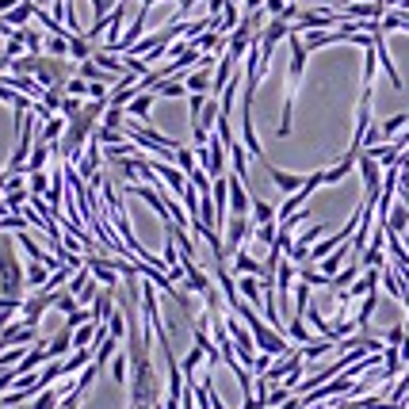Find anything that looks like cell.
<instances>
[{
    "instance_id": "obj_1",
    "label": "cell",
    "mask_w": 409,
    "mask_h": 409,
    "mask_svg": "<svg viewBox=\"0 0 409 409\" xmlns=\"http://www.w3.org/2000/svg\"><path fill=\"white\" fill-rule=\"evenodd\" d=\"M287 50H291V73H287V96H283V115H280V127H275V134L280 138H291V130H294V100H299V88H302V77H306V58H310V50L302 46V35L299 31H291L287 35Z\"/></svg>"
},
{
    "instance_id": "obj_2",
    "label": "cell",
    "mask_w": 409,
    "mask_h": 409,
    "mask_svg": "<svg viewBox=\"0 0 409 409\" xmlns=\"http://www.w3.org/2000/svg\"><path fill=\"white\" fill-rule=\"evenodd\" d=\"M234 314L241 317L245 329L252 333V340H257V352H264V356H275V359H280V356H291V352H294V348L287 345V337H283V333H275L272 325H268L264 317H260L257 310L249 306V302H241Z\"/></svg>"
},
{
    "instance_id": "obj_3",
    "label": "cell",
    "mask_w": 409,
    "mask_h": 409,
    "mask_svg": "<svg viewBox=\"0 0 409 409\" xmlns=\"http://www.w3.org/2000/svg\"><path fill=\"white\" fill-rule=\"evenodd\" d=\"M23 291H27V268L15 257L12 234H0V299L23 302Z\"/></svg>"
},
{
    "instance_id": "obj_4",
    "label": "cell",
    "mask_w": 409,
    "mask_h": 409,
    "mask_svg": "<svg viewBox=\"0 0 409 409\" xmlns=\"http://www.w3.org/2000/svg\"><path fill=\"white\" fill-rule=\"evenodd\" d=\"M134 364V390H130V402L134 409H153L161 406V382H157V371H153V359H130Z\"/></svg>"
},
{
    "instance_id": "obj_5",
    "label": "cell",
    "mask_w": 409,
    "mask_h": 409,
    "mask_svg": "<svg viewBox=\"0 0 409 409\" xmlns=\"http://www.w3.org/2000/svg\"><path fill=\"white\" fill-rule=\"evenodd\" d=\"M31 77H35L43 88H65L77 73H73L69 58H46V54H35V73H31Z\"/></svg>"
},
{
    "instance_id": "obj_6",
    "label": "cell",
    "mask_w": 409,
    "mask_h": 409,
    "mask_svg": "<svg viewBox=\"0 0 409 409\" xmlns=\"http://www.w3.org/2000/svg\"><path fill=\"white\" fill-rule=\"evenodd\" d=\"M356 168H359V176H364V199L379 203V195H382V165L371 157V153H359Z\"/></svg>"
},
{
    "instance_id": "obj_7",
    "label": "cell",
    "mask_w": 409,
    "mask_h": 409,
    "mask_svg": "<svg viewBox=\"0 0 409 409\" xmlns=\"http://www.w3.org/2000/svg\"><path fill=\"white\" fill-rule=\"evenodd\" d=\"M226 184H230V218H249L252 215V195H249V187H245V180H237L230 173Z\"/></svg>"
},
{
    "instance_id": "obj_8",
    "label": "cell",
    "mask_w": 409,
    "mask_h": 409,
    "mask_svg": "<svg viewBox=\"0 0 409 409\" xmlns=\"http://www.w3.org/2000/svg\"><path fill=\"white\" fill-rule=\"evenodd\" d=\"M54 302H58V294H54V291H38V294H31V299H23V310H20V314H23V322H27V325H35V329H38L43 314L54 306Z\"/></svg>"
},
{
    "instance_id": "obj_9",
    "label": "cell",
    "mask_w": 409,
    "mask_h": 409,
    "mask_svg": "<svg viewBox=\"0 0 409 409\" xmlns=\"http://www.w3.org/2000/svg\"><path fill=\"white\" fill-rule=\"evenodd\" d=\"M257 226H252V218H230L226 222V257H237L245 245V237H249Z\"/></svg>"
},
{
    "instance_id": "obj_10",
    "label": "cell",
    "mask_w": 409,
    "mask_h": 409,
    "mask_svg": "<svg viewBox=\"0 0 409 409\" xmlns=\"http://www.w3.org/2000/svg\"><path fill=\"white\" fill-rule=\"evenodd\" d=\"M264 165V173L272 176V184L280 187L283 195H294V192H302V184H306V176H299V173H283V168H275L272 161H260Z\"/></svg>"
},
{
    "instance_id": "obj_11",
    "label": "cell",
    "mask_w": 409,
    "mask_h": 409,
    "mask_svg": "<svg viewBox=\"0 0 409 409\" xmlns=\"http://www.w3.org/2000/svg\"><path fill=\"white\" fill-rule=\"evenodd\" d=\"M100 333H103L100 322H88V325H80V329H73V352L96 348V337H100Z\"/></svg>"
},
{
    "instance_id": "obj_12",
    "label": "cell",
    "mask_w": 409,
    "mask_h": 409,
    "mask_svg": "<svg viewBox=\"0 0 409 409\" xmlns=\"http://www.w3.org/2000/svg\"><path fill=\"white\" fill-rule=\"evenodd\" d=\"M226 150H230V165H234V176H237V180H249V150H245V145L237 142V138H234L230 145H226Z\"/></svg>"
},
{
    "instance_id": "obj_13",
    "label": "cell",
    "mask_w": 409,
    "mask_h": 409,
    "mask_svg": "<svg viewBox=\"0 0 409 409\" xmlns=\"http://www.w3.org/2000/svg\"><path fill=\"white\" fill-rule=\"evenodd\" d=\"M150 111H153V92H142V96H134V100H130L127 115L138 119L142 127H150Z\"/></svg>"
},
{
    "instance_id": "obj_14",
    "label": "cell",
    "mask_w": 409,
    "mask_h": 409,
    "mask_svg": "<svg viewBox=\"0 0 409 409\" xmlns=\"http://www.w3.org/2000/svg\"><path fill=\"white\" fill-rule=\"evenodd\" d=\"M382 226H387L390 234L406 237V234H409V207H406V203H394V210H390V218H387Z\"/></svg>"
},
{
    "instance_id": "obj_15",
    "label": "cell",
    "mask_w": 409,
    "mask_h": 409,
    "mask_svg": "<svg viewBox=\"0 0 409 409\" xmlns=\"http://www.w3.org/2000/svg\"><path fill=\"white\" fill-rule=\"evenodd\" d=\"M69 348H73V329L65 325L58 337H54L50 345H46V356H50V359H69Z\"/></svg>"
},
{
    "instance_id": "obj_16",
    "label": "cell",
    "mask_w": 409,
    "mask_h": 409,
    "mask_svg": "<svg viewBox=\"0 0 409 409\" xmlns=\"http://www.w3.org/2000/svg\"><path fill=\"white\" fill-rule=\"evenodd\" d=\"M31 20H35V4H15L12 12L4 15V23H8V27H12V31H23Z\"/></svg>"
},
{
    "instance_id": "obj_17",
    "label": "cell",
    "mask_w": 409,
    "mask_h": 409,
    "mask_svg": "<svg viewBox=\"0 0 409 409\" xmlns=\"http://www.w3.org/2000/svg\"><path fill=\"white\" fill-rule=\"evenodd\" d=\"M234 272L237 275H257V280H260V275H264V264H260V260L257 257H249V252H237V257H234Z\"/></svg>"
},
{
    "instance_id": "obj_18",
    "label": "cell",
    "mask_w": 409,
    "mask_h": 409,
    "mask_svg": "<svg viewBox=\"0 0 409 409\" xmlns=\"http://www.w3.org/2000/svg\"><path fill=\"white\" fill-rule=\"evenodd\" d=\"M406 127H409V111H402V115H390V119H382V122H379V134H382V142L390 145V138H394V134H402Z\"/></svg>"
},
{
    "instance_id": "obj_19",
    "label": "cell",
    "mask_w": 409,
    "mask_h": 409,
    "mask_svg": "<svg viewBox=\"0 0 409 409\" xmlns=\"http://www.w3.org/2000/svg\"><path fill=\"white\" fill-rule=\"evenodd\" d=\"M275 215H280V207H272V203H264V199H252V226L275 222Z\"/></svg>"
},
{
    "instance_id": "obj_20",
    "label": "cell",
    "mask_w": 409,
    "mask_h": 409,
    "mask_svg": "<svg viewBox=\"0 0 409 409\" xmlns=\"http://www.w3.org/2000/svg\"><path fill=\"white\" fill-rule=\"evenodd\" d=\"M287 337L294 340V345H302V348L314 345V333L306 329V322H302V317H291V322H287Z\"/></svg>"
},
{
    "instance_id": "obj_21",
    "label": "cell",
    "mask_w": 409,
    "mask_h": 409,
    "mask_svg": "<svg viewBox=\"0 0 409 409\" xmlns=\"http://www.w3.org/2000/svg\"><path fill=\"white\" fill-rule=\"evenodd\" d=\"M50 268H46V264H35V260H31V264H27V287H35V291H43L46 287V283H50Z\"/></svg>"
},
{
    "instance_id": "obj_22",
    "label": "cell",
    "mask_w": 409,
    "mask_h": 409,
    "mask_svg": "<svg viewBox=\"0 0 409 409\" xmlns=\"http://www.w3.org/2000/svg\"><path fill=\"white\" fill-rule=\"evenodd\" d=\"M92 54H96V50H92V43H88L85 35H73V38H69V58H73V62H92Z\"/></svg>"
},
{
    "instance_id": "obj_23",
    "label": "cell",
    "mask_w": 409,
    "mask_h": 409,
    "mask_svg": "<svg viewBox=\"0 0 409 409\" xmlns=\"http://www.w3.org/2000/svg\"><path fill=\"white\" fill-rule=\"evenodd\" d=\"M43 54H46V58H69V38H65V35H46Z\"/></svg>"
},
{
    "instance_id": "obj_24",
    "label": "cell",
    "mask_w": 409,
    "mask_h": 409,
    "mask_svg": "<svg viewBox=\"0 0 409 409\" xmlns=\"http://www.w3.org/2000/svg\"><path fill=\"white\" fill-rule=\"evenodd\" d=\"M352 168H356V157H340L333 168H325V184H340V180L352 173Z\"/></svg>"
},
{
    "instance_id": "obj_25",
    "label": "cell",
    "mask_w": 409,
    "mask_h": 409,
    "mask_svg": "<svg viewBox=\"0 0 409 409\" xmlns=\"http://www.w3.org/2000/svg\"><path fill=\"white\" fill-rule=\"evenodd\" d=\"M111 379H115L119 387H127L130 382V356H119L115 352V359H111Z\"/></svg>"
},
{
    "instance_id": "obj_26",
    "label": "cell",
    "mask_w": 409,
    "mask_h": 409,
    "mask_svg": "<svg viewBox=\"0 0 409 409\" xmlns=\"http://www.w3.org/2000/svg\"><path fill=\"white\" fill-rule=\"evenodd\" d=\"M23 54H27V43H23V31H15L12 38H4V58H8V62L23 58Z\"/></svg>"
},
{
    "instance_id": "obj_27",
    "label": "cell",
    "mask_w": 409,
    "mask_h": 409,
    "mask_svg": "<svg viewBox=\"0 0 409 409\" xmlns=\"http://www.w3.org/2000/svg\"><path fill=\"white\" fill-rule=\"evenodd\" d=\"M108 337H115V340H127V337H130V329H127V314H122V310H115V314H111V322H108Z\"/></svg>"
},
{
    "instance_id": "obj_28",
    "label": "cell",
    "mask_w": 409,
    "mask_h": 409,
    "mask_svg": "<svg viewBox=\"0 0 409 409\" xmlns=\"http://www.w3.org/2000/svg\"><path fill=\"white\" fill-rule=\"evenodd\" d=\"M23 43H27V54H43L46 35H43L38 27H23Z\"/></svg>"
},
{
    "instance_id": "obj_29",
    "label": "cell",
    "mask_w": 409,
    "mask_h": 409,
    "mask_svg": "<svg viewBox=\"0 0 409 409\" xmlns=\"http://www.w3.org/2000/svg\"><path fill=\"white\" fill-rule=\"evenodd\" d=\"M252 237H257L260 245H264V249H272L275 245V237H280V222H268V226H257V230H252Z\"/></svg>"
},
{
    "instance_id": "obj_30",
    "label": "cell",
    "mask_w": 409,
    "mask_h": 409,
    "mask_svg": "<svg viewBox=\"0 0 409 409\" xmlns=\"http://www.w3.org/2000/svg\"><path fill=\"white\" fill-rule=\"evenodd\" d=\"M103 127L108 130H127V108H108L103 111Z\"/></svg>"
},
{
    "instance_id": "obj_31",
    "label": "cell",
    "mask_w": 409,
    "mask_h": 409,
    "mask_svg": "<svg viewBox=\"0 0 409 409\" xmlns=\"http://www.w3.org/2000/svg\"><path fill=\"white\" fill-rule=\"evenodd\" d=\"M157 92L165 96V100H180V96H187V85H184V80H161Z\"/></svg>"
},
{
    "instance_id": "obj_32",
    "label": "cell",
    "mask_w": 409,
    "mask_h": 409,
    "mask_svg": "<svg viewBox=\"0 0 409 409\" xmlns=\"http://www.w3.org/2000/svg\"><path fill=\"white\" fill-rule=\"evenodd\" d=\"M62 103H65V88H46L43 92V108L50 111V115L54 111H62Z\"/></svg>"
},
{
    "instance_id": "obj_33",
    "label": "cell",
    "mask_w": 409,
    "mask_h": 409,
    "mask_svg": "<svg viewBox=\"0 0 409 409\" xmlns=\"http://www.w3.org/2000/svg\"><path fill=\"white\" fill-rule=\"evenodd\" d=\"M88 4H92V20L103 23V20H108V15L119 8V0H88Z\"/></svg>"
},
{
    "instance_id": "obj_34",
    "label": "cell",
    "mask_w": 409,
    "mask_h": 409,
    "mask_svg": "<svg viewBox=\"0 0 409 409\" xmlns=\"http://www.w3.org/2000/svg\"><path fill=\"white\" fill-rule=\"evenodd\" d=\"M299 280L306 283V287H329V280H325L317 268H299Z\"/></svg>"
},
{
    "instance_id": "obj_35",
    "label": "cell",
    "mask_w": 409,
    "mask_h": 409,
    "mask_svg": "<svg viewBox=\"0 0 409 409\" xmlns=\"http://www.w3.org/2000/svg\"><path fill=\"white\" fill-rule=\"evenodd\" d=\"M27 180H31L27 192H31V195H43V199H46V192H50V176H46V173H31Z\"/></svg>"
},
{
    "instance_id": "obj_36",
    "label": "cell",
    "mask_w": 409,
    "mask_h": 409,
    "mask_svg": "<svg viewBox=\"0 0 409 409\" xmlns=\"http://www.w3.org/2000/svg\"><path fill=\"white\" fill-rule=\"evenodd\" d=\"M176 168H180L184 176H192V173H195V157H192V150H184V145L176 150Z\"/></svg>"
},
{
    "instance_id": "obj_37",
    "label": "cell",
    "mask_w": 409,
    "mask_h": 409,
    "mask_svg": "<svg viewBox=\"0 0 409 409\" xmlns=\"http://www.w3.org/2000/svg\"><path fill=\"white\" fill-rule=\"evenodd\" d=\"M96 375H100V367H96V364H88L85 371L77 375V390H80V394H85V390H88V387H92V382H96Z\"/></svg>"
},
{
    "instance_id": "obj_38",
    "label": "cell",
    "mask_w": 409,
    "mask_h": 409,
    "mask_svg": "<svg viewBox=\"0 0 409 409\" xmlns=\"http://www.w3.org/2000/svg\"><path fill=\"white\" fill-rule=\"evenodd\" d=\"M207 100L210 96H187V111H192V122H199V115H203V108H207Z\"/></svg>"
},
{
    "instance_id": "obj_39",
    "label": "cell",
    "mask_w": 409,
    "mask_h": 409,
    "mask_svg": "<svg viewBox=\"0 0 409 409\" xmlns=\"http://www.w3.org/2000/svg\"><path fill=\"white\" fill-rule=\"evenodd\" d=\"M287 394H291L287 387H272V390H268V402H264V406H287V402H291Z\"/></svg>"
},
{
    "instance_id": "obj_40",
    "label": "cell",
    "mask_w": 409,
    "mask_h": 409,
    "mask_svg": "<svg viewBox=\"0 0 409 409\" xmlns=\"http://www.w3.org/2000/svg\"><path fill=\"white\" fill-rule=\"evenodd\" d=\"M65 96H77V100H80V96H88V80H80V77H73V80H69V85H65Z\"/></svg>"
},
{
    "instance_id": "obj_41",
    "label": "cell",
    "mask_w": 409,
    "mask_h": 409,
    "mask_svg": "<svg viewBox=\"0 0 409 409\" xmlns=\"http://www.w3.org/2000/svg\"><path fill=\"white\" fill-rule=\"evenodd\" d=\"M58 409H80V390H69V394L62 398V406Z\"/></svg>"
},
{
    "instance_id": "obj_42",
    "label": "cell",
    "mask_w": 409,
    "mask_h": 409,
    "mask_svg": "<svg viewBox=\"0 0 409 409\" xmlns=\"http://www.w3.org/2000/svg\"><path fill=\"white\" fill-rule=\"evenodd\" d=\"M153 4H157V0H142V8H153Z\"/></svg>"
},
{
    "instance_id": "obj_43",
    "label": "cell",
    "mask_w": 409,
    "mask_h": 409,
    "mask_svg": "<svg viewBox=\"0 0 409 409\" xmlns=\"http://www.w3.org/2000/svg\"><path fill=\"white\" fill-rule=\"evenodd\" d=\"M20 4H35V0H20Z\"/></svg>"
},
{
    "instance_id": "obj_44",
    "label": "cell",
    "mask_w": 409,
    "mask_h": 409,
    "mask_svg": "<svg viewBox=\"0 0 409 409\" xmlns=\"http://www.w3.org/2000/svg\"><path fill=\"white\" fill-rule=\"evenodd\" d=\"M180 4H187V0H180Z\"/></svg>"
},
{
    "instance_id": "obj_45",
    "label": "cell",
    "mask_w": 409,
    "mask_h": 409,
    "mask_svg": "<svg viewBox=\"0 0 409 409\" xmlns=\"http://www.w3.org/2000/svg\"><path fill=\"white\" fill-rule=\"evenodd\" d=\"M287 4H294V0H287Z\"/></svg>"
},
{
    "instance_id": "obj_46",
    "label": "cell",
    "mask_w": 409,
    "mask_h": 409,
    "mask_svg": "<svg viewBox=\"0 0 409 409\" xmlns=\"http://www.w3.org/2000/svg\"><path fill=\"white\" fill-rule=\"evenodd\" d=\"M0 409H8V406H0Z\"/></svg>"
},
{
    "instance_id": "obj_47",
    "label": "cell",
    "mask_w": 409,
    "mask_h": 409,
    "mask_svg": "<svg viewBox=\"0 0 409 409\" xmlns=\"http://www.w3.org/2000/svg\"><path fill=\"white\" fill-rule=\"evenodd\" d=\"M241 409H245V406H241Z\"/></svg>"
}]
</instances>
